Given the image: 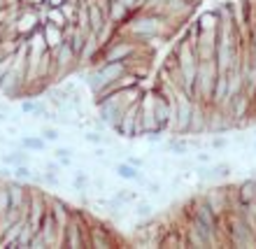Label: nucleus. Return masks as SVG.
I'll return each mask as SVG.
<instances>
[{"mask_svg": "<svg viewBox=\"0 0 256 249\" xmlns=\"http://www.w3.org/2000/svg\"><path fill=\"white\" fill-rule=\"evenodd\" d=\"M114 172L122 180H126V182H138V184H147V180H144V175L140 172V168H135V166H130V163H116L114 166Z\"/></svg>", "mask_w": 256, "mask_h": 249, "instance_id": "13", "label": "nucleus"}, {"mask_svg": "<svg viewBox=\"0 0 256 249\" xmlns=\"http://www.w3.org/2000/svg\"><path fill=\"white\" fill-rule=\"evenodd\" d=\"M219 77V70H216L214 58L212 61H200L198 63V74H196V91L194 98L196 100L210 105L212 102V91H214V82Z\"/></svg>", "mask_w": 256, "mask_h": 249, "instance_id": "4", "label": "nucleus"}, {"mask_svg": "<svg viewBox=\"0 0 256 249\" xmlns=\"http://www.w3.org/2000/svg\"><path fill=\"white\" fill-rule=\"evenodd\" d=\"M236 194L242 202H254L256 200V177H247L240 184H236Z\"/></svg>", "mask_w": 256, "mask_h": 249, "instance_id": "14", "label": "nucleus"}, {"mask_svg": "<svg viewBox=\"0 0 256 249\" xmlns=\"http://www.w3.org/2000/svg\"><path fill=\"white\" fill-rule=\"evenodd\" d=\"M74 152L70 147H56L54 149V158H72Z\"/></svg>", "mask_w": 256, "mask_h": 249, "instance_id": "29", "label": "nucleus"}, {"mask_svg": "<svg viewBox=\"0 0 256 249\" xmlns=\"http://www.w3.org/2000/svg\"><path fill=\"white\" fill-rule=\"evenodd\" d=\"M19 147L26 149V152H42V149L47 147V140L42 135H24L19 140Z\"/></svg>", "mask_w": 256, "mask_h": 249, "instance_id": "18", "label": "nucleus"}, {"mask_svg": "<svg viewBox=\"0 0 256 249\" xmlns=\"http://www.w3.org/2000/svg\"><path fill=\"white\" fill-rule=\"evenodd\" d=\"M44 170H49V172H56V175H61V172H63V166L58 161H49V163H44Z\"/></svg>", "mask_w": 256, "mask_h": 249, "instance_id": "32", "label": "nucleus"}, {"mask_svg": "<svg viewBox=\"0 0 256 249\" xmlns=\"http://www.w3.org/2000/svg\"><path fill=\"white\" fill-rule=\"evenodd\" d=\"M122 244V240L116 238V233L112 230V226L100 219H96L91 212H88V247H116Z\"/></svg>", "mask_w": 256, "mask_h": 249, "instance_id": "6", "label": "nucleus"}, {"mask_svg": "<svg viewBox=\"0 0 256 249\" xmlns=\"http://www.w3.org/2000/svg\"><path fill=\"white\" fill-rule=\"evenodd\" d=\"M172 94H175V116H172L170 133L172 135H186L196 98H191L189 94H184L182 88H175V86H172Z\"/></svg>", "mask_w": 256, "mask_h": 249, "instance_id": "5", "label": "nucleus"}, {"mask_svg": "<svg viewBox=\"0 0 256 249\" xmlns=\"http://www.w3.org/2000/svg\"><path fill=\"white\" fill-rule=\"evenodd\" d=\"M12 177L14 180H19V182H30V177H33V170L28 163H19V166H14L12 168Z\"/></svg>", "mask_w": 256, "mask_h": 249, "instance_id": "22", "label": "nucleus"}, {"mask_svg": "<svg viewBox=\"0 0 256 249\" xmlns=\"http://www.w3.org/2000/svg\"><path fill=\"white\" fill-rule=\"evenodd\" d=\"M12 56H14V54L5 56V58H2V61H0V80H2V74H5L7 70H10V66H12Z\"/></svg>", "mask_w": 256, "mask_h": 249, "instance_id": "33", "label": "nucleus"}, {"mask_svg": "<svg viewBox=\"0 0 256 249\" xmlns=\"http://www.w3.org/2000/svg\"><path fill=\"white\" fill-rule=\"evenodd\" d=\"M208 130V105L200 100L194 102V112L189 119V130L186 135H202Z\"/></svg>", "mask_w": 256, "mask_h": 249, "instance_id": "11", "label": "nucleus"}, {"mask_svg": "<svg viewBox=\"0 0 256 249\" xmlns=\"http://www.w3.org/2000/svg\"><path fill=\"white\" fill-rule=\"evenodd\" d=\"M0 180H12V168H10V166H2V168H0Z\"/></svg>", "mask_w": 256, "mask_h": 249, "instance_id": "35", "label": "nucleus"}, {"mask_svg": "<svg viewBox=\"0 0 256 249\" xmlns=\"http://www.w3.org/2000/svg\"><path fill=\"white\" fill-rule=\"evenodd\" d=\"M28 161H30V152H26V149H21V147H16L14 152H7V154L0 152V163L10 166V168L19 166V163H28Z\"/></svg>", "mask_w": 256, "mask_h": 249, "instance_id": "15", "label": "nucleus"}, {"mask_svg": "<svg viewBox=\"0 0 256 249\" xmlns=\"http://www.w3.org/2000/svg\"><path fill=\"white\" fill-rule=\"evenodd\" d=\"M126 10H130V12H135V10H140V0H119Z\"/></svg>", "mask_w": 256, "mask_h": 249, "instance_id": "34", "label": "nucleus"}, {"mask_svg": "<svg viewBox=\"0 0 256 249\" xmlns=\"http://www.w3.org/2000/svg\"><path fill=\"white\" fill-rule=\"evenodd\" d=\"M7 119H10V114H5V112H0V124H5Z\"/></svg>", "mask_w": 256, "mask_h": 249, "instance_id": "39", "label": "nucleus"}, {"mask_svg": "<svg viewBox=\"0 0 256 249\" xmlns=\"http://www.w3.org/2000/svg\"><path fill=\"white\" fill-rule=\"evenodd\" d=\"M252 147H254V149H256V140H254V144H252Z\"/></svg>", "mask_w": 256, "mask_h": 249, "instance_id": "40", "label": "nucleus"}, {"mask_svg": "<svg viewBox=\"0 0 256 249\" xmlns=\"http://www.w3.org/2000/svg\"><path fill=\"white\" fill-rule=\"evenodd\" d=\"M222 228L226 233V242L228 247H256V236L250 228V224L244 222L240 214L228 212L222 219Z\"/></svg>", "mask_w": 256, "mask_h": 249, "instance_id": "2", "label": "nucleus"}, {"mask_svg": "<svg viewBox=\"0 0 256 249\" xmlns=\"http://www.w3.org/2000/svg\"><path fill=\"white\" fill-rule=\"evenodd\" d=\"M130 16V10H126V7L119 2V0H110V7H108V21H112V24H116V26H122L124 21Z\"/></svg>", "mask_w": 256, "mask_h": 249, "instance_id": "16", "label": "nucleus"}, {"mask_svg": "<svg viewBox=\"0 0 256 249\" xmlns=\"http://www.w3.org/2000/svg\"><path fill=\"white\" fill-rule=\"evenodd\" d=\"M88 186H91V177H88L84 170H77L72 177V188L80 194V191H88Z\"/></svg>", "mask_w": 256, "mask_h": 249, "instance_id": "21", "label": "nucleus"}, {"mask_svg": "<svg viewBox=\"0 0 256 249\" xmlns=\"http://www.w3.org/2000/svg\"><path fill=\"white\" fill-rule=\"evenodd\" d=\"M10 210V191H7V184H0V214H5Z\"/></svg>", "mask_w": 256, "mask_h": 249, "instance_id": "25", "label": "nucleus"}, {"mask_svg": "<svg viewBox=\"0 0 256 249\" xmlns=\"http://www.w3.org/2000/svg\"><path fill=\"white\" fill-rule=\"evenodd\" d=\"M114 198L122 202L124 208H128V205H133V202L140 200V194L133 191V188H114Z\"/></svg>", "mask_w": 256, "mask_h": 249, "instance_id": "19", "label": "nucleus"}, {"mask_svg": "<svg viewBox=\"0 0 256 249\" xmlns=\"http://www.w3.org/2000/svg\"><path fill=\"white\" fill-rule=\"evenodd\" d=\"M124 72H128V63L126 61H102L98 66L88 68L86 74V84L91 88V94L100 91L102 86H108L110 82L119 80Z\"/></svg>", "mask_w": 256, "mask_h": 249, "instance_id": "3", "label": "nucleus"}, {"mask_svg": "<svg viewBox=\"0 0 256 249\" xmlns=\"http://www.w3.org/2000/svg\"><path fill=\"white\" fill-rule=\"evenodd\" d=\"M42 233V238H44V242H47V247H61L63 242V230L61 226H58V222H56V216L52 210H47L44 212V216H42L40 222V228H38Z\"/></svg>", "mask_w": 256, "mask_h": 249, "instance_id": "9", "label": "nucleus"}, {"mask_svg": "<svg viewBox=\"0 0 256 249\" xmlns=\"http://www.w3.org/2000/svg\"><path fill=\"white\" fill-rule=\"evenodd\" d=\"M230 172H233L230 163H210V166L198 168V180L200 182H226Z\"/></svg>", "mask_w": 256, "mask_h": 249, "instance_id": "10", "label": "nucleus"}, {"mask_svg": "<svg viewBox=\"0 0 256 249\" xmlns=\"http://www.w3.org/2000/svg\"><path fill=\"white\" fill-rule=\"evenodd\" d=\"M47 242H44V238H42L40 230H35L33 236H30V242H28V249H44Z\"/></svg>", "mask_w": 256, "mask_h": 249, "instance_id": "27", "label": "nucleus"}, {"mask_svg": "<svg viewBox=\"0 0 256 249\" xmlns=\"http://www.w3.org/2000/svg\"><path fill=\"white\" fill-rule=\"evenodd\" d=\"M91 186H96V191H102V188H105V180H102V177H94V180H91Z\"/></svg>", "mask_w": 256, "mask_h": 249, "instance_id": "36", "label": "nucleus"}, {"mask_svg": "<svg viewBox=\"0 0 256 249\" xmlns=\"http://www.w3.org/2000/svg\"><path fill=\"white\" fill-rule=\"evenodd\" d=\"M61 247H88V212L82 208H72L70 219L63 228V242Z\"/></svg>", "mask_w": 256, "mask_h": 249, "instance_id": "1", "label": "nucleus"}, {"mask_svg": "<svg viewBox=\"0 0 256 249\" xmlns=\"http://www.w3.org/2000/svg\"><path fill=\"white\" fill-rule=\"evenodd\" d=\"M135 216L138 219H152L154 216V205L149 200H138L135 202Z\"/></svg>", "mask_w": 256, "mask_h": 249, "instance_id": "23", "label": "nucleus"}, {"mask_svg": "<svg viewBox=\"0 0 256 249\" xmlns=\"http://www.w3.org/2000/svg\"><path fill=\"white\" fill-rule=\"evenodd\" d=\"M228 144H230V140H228V138H226L224 133H216L214 138H212V140L208 142V147H210V149H214V152H222V149H226Z\"/></svg>", "mask_w": 256, "mask_h": 249, "instance_id": "24", "label": "nucleus"}, {"mask_svg": "<svg viewBox=\"0 0 256 249\" xmlns=\"http://www.w3.org/2000/svg\"><path fill=\"white\" fill-rule=\"evenodd\" d=\"M56 161L61 163L63 168H68V166H72V158H56Z\"/></svg>", "mask_w": 256, "mask_h": 249, "instance_id": "37", "label": "nucleus"}, {"mask_svg": "<svg viewBox=\"0 0 256 249\" xmlns=\"http://www.w3.org/2000/svg\"><path fill=\"white\" fill-rule=\"evenodd\" d=\"M40 135L47 142H58V138H61V130H58V128H54V126H44Z\"/></svg>", "mask_w": 256, "mask_h": 249, "instance_id": "26", "label": "nucleus"}, {"mask_svg": "<svg viewBox=\"0 0 256 249\" xmlns=\"http://www.w3.org/2000/svg\"><path fill=\"white\" fill-rule=\"evenodd\" d=\"M40 28H42V33H44V40H47L49 52H52V49H56L58 44H63V42H66L63 28L54 26V24H49V21H40Z\"/></svg>", "mask_w": 256, "mask_h": 249, "instance_id": "12", "label": "nucleus"}, {"mask_svg": "<svg viewBox=\"0 0 256 249\" xmlns=\"http://www.w3.org/2000/svg\"><path fill=\"white\" fill-rule=\"evenodd\" d=\"M40 12L35 10V7H30V5H26L24 2V7H21V12H19V16H16V21H14V33L19 35V38H24L26 40L28 35L33 33L35 28L40 26Z\"/></svg>", "mask_w": 256, "mask_h": 249, "instance_id": "7", "label": "nucleus"}, {"mask_svg": "<svg viewBox=\"0 0 256 249\" xmlns=\"http://www.w3.org/2000/svg\"><path fill=\"white\" fill-rule=\"evenodd\" d=\"M202 198H205V202L212 208V212L219 216V222L228 214V210H230V186L210 188L208 194H202Z\"/></svg>", "mask_w": 256, "mask_h": 249, "instance_id": "8", "label": "nucleus"}, {"mask_svg": "<svg viewBox=\"0 0 256 249\" xmlns=\"http://www.w3.org/2000/svg\"><path fill=\"white\" fill-rule=\"evenodd\" d=\"M47 2H49V5H54V7H61L66 0H47Z\"/></svg>", "mask_w": 256, "mask_h": 249, "instance_id": "38", "label": "nucleus"}, {"mask_svg": "<svg viewBox=\"0 0 256 249\" xmlns=\"http://www.w3.org/2000/svg\"><path fill=\"white\" fill-rule=\"evenodd\" d=\"M126 163H130V166H135V168H140V170L147 166V161H144L142 156H135V154H128L126 156Z\"/></svg>", "mask_w": 256, "mask_h": 249, "instance_id": "30", "label": "nucleus"}, {"mask_svg": "<svg viewBox=\"0 0 256 249\" xmlns=\"http://www.w3.org/2000/svg\"><path fill=\"white\" fill-rule=\"evenodd\" d=\"M144 186H147V191H149V196H161V182H156V180H154V182H149V180H147V184H144Z\"/></svg>", "mask_w": 256, "mask_h": 249, "instance_id": "31", "label": "nucleus"}, {"mask_svg": "<svg viewBox=\"0 0 256 249\" xmlns=\"http://www.w3.org/2000/svg\"><path fill=\"white\" fill-rule=\"evenodd\" d=\"M194 158H196V163H198V166H210V163H214V161H212V154H208V149H198Z\"/></svg>", "mask_w": 256, "mask_h": 249, "instance_id": "28", "label": "nucleus"}, {"mask_svg": "<svg viewBox=\"0 0 256 249\" xmlns=\"http://www.w3.org/2000/svg\"><path fill=\"white\" fill-rule=\"evenodd\" d=\"M84 142H88V144H114L112 140H108L105 135H102V130H96V128H88L86 133H84Z\"/></svg>", "mask_w": 256, "mask_h": 249, "instance_id": "20", "label": "nucleus"}, {"mask_svg": "<svg viewBox=\"0 0 256 249\" xmlns=\"http://www.w3.org/2000/svg\"><path fill=\"white\" fill-rule=\"evenodd\" d=\"M166 149H168L170 154H175V156H186L191 154V149H189V142H186V138L184 135H172L168 142H166Z\"/></svg>", "mask_w": 256, "mask_h": 249, "instance_id": "17", "label": "nucleus"}]
</instances>
